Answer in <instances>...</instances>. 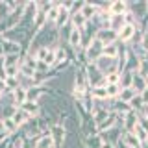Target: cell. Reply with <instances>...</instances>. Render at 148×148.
<instances>
[{
    "instance_id": "obj_37",
    "label": "cell",
    "mask_w": 148,
    "mask_h": 148,
    "mask_svg": "<svg viewBox=\"0 0 148 148\" xmlns=\"http://www.w3.org/2000/svg\"><path fill=\"white\" fill-rule=\"evenodd\" d=\"M102 148H117V146H113V145H108V143H104V145H102Z\"/></svg>"
},
{
    "instance_id": "obj_16",
    "label": "cell",
    "mask_w": 148,
    "mask_h": 148,
    "mask_svg": "<svg viewBox=\"0 0 148 148\" xmlns=\"http://www.w3.org/2000/svg\"><path fill=\"white\" fill-rule=\"evenodd\" d=\"M22 109H24V111H26L28 115H30L32 119L41 117V113H43V108H41V104H39V102H26V104L22 106Z\"/></svg>"
},
{
    "instance_id": "obj_21",
    "label": "cell",
    "mask_w": 148,
    "mask_h": 148,
    "mask_svg": "<svg viewBox=\"0 0 148 148\" xmlns=\"http://www.w3.org/2000/svg\"><path fill=\"white\" fill-rule=\"evenodd\" d=\"M72 30H74V26L71 24V22H69L67 26L59 28V45H65V46H69V41H71Z\"/></svg>"
},
{
    "instance_id": "obj_13",
    "label": "cell",
    "mask_w": 148,
    "mask_h": 148,
    "mask_svg": "<svg viewBox=\"0 0 148 148\" xmlns=\"http://www.w3.org/2000/svg\"><path fill=\"white\" fill-rule=\"evenodd\" d=\"M132 87H133V91H135L137 95H143V92L148 89V78H145V76H141V74H137V72H135Z\"/></svg>"
},
{
    "instance_id": "obj_36",
    "label": "cell",
    "mask_w": 148,
    "mask_h": 148,
    "mask_svg": "<svg viewBox=\"0 0 148 148\" xmlns=\"http://www.w3.org/2000/svg\"><path fill=\"white\" fill-rule=\"evenodd\" d=\"M139 126L145 128L146 132H148V119H146V117H143V115H139Z\"/></svg>"
},
{
    "instance_id": "obj_20",
    "label": "cell",
    "mask_w": 148,
    "mask_h": 148,
    "mask_svg": "<svg viewBox=\"0 0 148 148\" xmlns=\"http://www.w3.org/2000/svg\"><path fill=\"white\" fill-rule=\"evenodd\" d=\"M2 132L6 133L8 137H11V135H15V133L21 132V128L15 124V120H13V119H4L2 120Z\"/></svg>"
},
{
    "instance_id": "obj_3",
    "label": "cell",
    "mask_w": 148,
    "mask_h": 148,
    "mask_svg": "<svg viewBox=\"0 0 148 148\" xmlns=\"http://www.w3.org/2000/svg\"><path fill=\"white\" fill-rule=\"evenodd\" d=\"M96 69L104 74V76H108V74H113V72H120V65H119V59H111V58H106V56H102L95 61Z\"/></svg>"
},
{
    "instance_id": "obj_4",
    "label": "cell",
    "mask_w": 148,
    "mask_h": 148,
    "mask_svg": "<svg viewBox=\"0 0 148 148\" xmlns=\"http://www.w3.org/2000/svg\"><path fill=\"white\" fill-rule=\"evenodd\" d=\"M50 137L54 141V146L56 148H63L65 143H67V137H69V132L63 124H54L50 128Z\"/></svg>"
},
{
    "instance_id": "obj_19",
    "label": "cell",
    "mask_w": 148,
    "mask_h": 148,
    "mask_svg": "<svg viewBox=\"0 0 148 148\" xmlns=\"http://www.w3.org/2000/svg\"><path fill=\"white\" fill-rule=\"evenodd\" d=\"M124 26H126V15H111V18H109V30H113V32L119 34Z\"/></svg>"
},
{
    "instance_id": "obj_7",
    "label": "cell",
    "mask_w": 148,
    "mask_h": 148,
    "mask_svg": "<svg viewBox=\"0 0 148 148\" xmlns=\"http://www.w3.org/2000/svg\"><path fill=\"white\" fill-rule=\"evenodd\" d=\"M96 39H98L104 46H108V45L117 43V41H119V34L113 32V30H109V28H102V30L96 32Z\"/></svg>"
},
{
    "instance_id": "obj_15",
    "label": "cell",
    "mask_w": 148,
    "mask_h": 148,
    "mask_svg": "<svg viewBox=\"0 0 148 148\" xmlns=\"http://www.w3.org/2000/svg\"><path fill=\"white\" fill-rule=\"evenodd\" d=\"M11 119L15 120V124H17L18 128H24L26 124L30 122V119H32V117H30V115H28L22 108H17V111L13 113V117H11Z\"/></svg>"
},
{
    "instance_id": "obj_26",
    "label": "cell",
    "mask_w": 148,
    "mask_h": 148,
    "mask_svg": "<svg viewBox=\"0 0 148 148\" xmlns=\"http://www.w3.org/2000/svg\"><path fill=\"white\" fill-rule=\"evenodd\" d=\"M137 92L133 91V87H126V89H120V95H119V98L120 102H124V104H130V102L133 100V96H135Z\"/></svg>"
},
{
    "instance_id": "obj_11",
    "label": "cell",
    "mask_w": 148,
    "mask_h": 148,
    "mask_svg": "<svg viewBox=\"0 0 148 148\" xmlns=\"http://www.w3.org/2000/svg\"><path fill=\"white\" fill-rule=\"evenodd\" d=\"M139 67H141V59H139L137 56L128 48V58H126V63H124V69H122V71L137 72V71H139Z\"/></svg>"
},
{
    "instance_id": "obj_30",
    "label": "cell",
    "mask_w": 148,
    "mask_h": 148,
    "mask_svg": "<svg viewBox=\"0 0 148 148\" xmlns=\"http://www.w3.org/2000/svg\"><path fill=\"white\" fill-rule=\"evenodd\" d=\"M87 18L82 15V13H78V15H72L71 17V24L76 28V30H83V28H85V24H87Z\"/></svg>"
},
{
    "instance_id": "obj_25",
    "label": "cell",
    "mask_w": 148,
    "mask_h": 148,
    "mask_svg": "<svg viewBox=\"0 0 148 148\" xmlns=\"http://www.w3.org/2000/svg\"><path fill=\"white\" fill-rule=\"evenodd\" d=\"M145 106H146V102H145V98H143V95H135V96H133V100L130 102V108H132V111H135L137 115L143 113Z\"/></svg>"
},
{
    "instance_id": "obj_29",
    "label": "cell",
    "mask_w": 148,
    "mask_h": 148,
    "mask_svg": "<svg viewBox=\"0 0 148 148\" xmlns=\"http://www.w3.org/2000/svg\"><path fill=\"white\" fill-rule=\"evenodd\" d=\"M13 13L11 6H9V2H6V0H0V22L8 21V17Z\"/></svg>"
},
{
    "instance_id": "obj_31",
    "label": "cell",
    "mask_w": 148,
    "mask_h": 148,
    "mask_svg": "<svg viewBox=\"0 0 148 148\" xmlns=\"http://www.w3.org/2000/svg\"><path fill=\"white\" fill-rule=\"evenodd\" d=\"M35 148H54V141L50 135H41L37 139V146Z\"/></svg>"
},
{
    "instance_id": "obj_35",
    "label": "cell",
    "mask_w": 148,
    "mask_h": 148,
    "mask_svg": "<svg viewBox=\"0 0 148 148\" xmlns=\"http://www.w3.org/2000/svg\"><path fill=\"white\" fill-rule=\"evenodd\" d=\"M141 45H143V48H145L146 54H148V30L143 32V41H141Z\"/></svg>"
},
{
    "instance_id": "obj_34",
    "label": "cell",
    "mask_w": 148,
    "mask_h": 148,
    "mask_svg": "<svg viewBox=\"0 0 148 148\" xmlns=\"http://www.w3.org/2000/svg\"><path fill=\"white\" fill-rule=\"evenodd\" d=\"M137 74H141V76L148 78V59H141V67H139Z\"/></svg>"
},
{
    "instance_id": "obj_28",
    "label": "cell",
    "mask_w": 148,
    "mask_h": 148,
    "mask_svg": "<svg viewBox=\"0 0 148 148\" xmlns=\"http://www.w3.org/2000/svg\"><path fill=\"white\" fill-rule=\"evenodd\" d=\"M102 56L111 58V59H119V41H117V43H113V45L104 46V54H102Z\"/></svg>"
},
{
    "instance_id": "obj_9",
    "label": "cell",
    "mask_w": 148,
    "mask_h": 148,
    "mask_svg": "<svg viewBox=\"0 0 148 148\" xmlns=\"http://www.w3.org/2000/svg\"><path fill=\"white\" fill-rule=\"evenodd\" d=\"M108 11L111 15H126L128 13V2L126 0H113V2H109Z\"/></svg>"
},
{
    "instance_id": "obj_17",
    "label": "cell",
    "mask_w": 148,
    "mask_h": 148,
    "mask_svg": "<svg viewBox=\"0 0 148 148\" xmlns=\"http://www.w3.org/2000/svg\"><path fill=\"white\" fill-rule=\"evenodd\" d=\"M2 48H4V56H11V54H22V46L13 41L2 39Z\"/></svg>"
},
{
    "instance_id": "obj_39",
    "label": "cell",
    "mask_w": 148,
    "mask_h": 148,
    "mask_svg": "<svg viewBox=\"0 0 148 148\" xmlns=\"http://www.w3.org/2000/svg\"><path fill=\"white\" fill-rule=\"evenodd\" d=\"M143 148H148V146H146V145H145V146H143Z\"/></svg>"
},
{
    "instance_id": "obj_5",
    "label": "cell",
    "mask_w": 148,
    "mask_h": 148,
    "mask_svg": "<svg viewBox=\"0 0 148 148\" xmlns=\"http://www.w3.org/2000/svg\"><path fill=\"white\" fill-rule=\"evenodd\" d=\"M102 54H104V45L100 43L98 39H92L89 46L85 48V58H87V63H95L98 58H102Z\"/></svg>"
},
{
    "instance_id": "obj_24",
    "label": "cell",
    "mask_w": 148,
    "mask_h": 148,
    "mask_svg": "<svg viewBox=\"0 0 148 148\" xmlns=\"http://www.w3.org/2000/svg\"><path fill=\"white\" fill-rule=\"evenodd\" d=\"M69 22H71V13H69V9L67 8H63V4H61V11H59V17H58V21H56V28H63V26H67Z\"/></svg>"
},
{
    "instance_id": "obj_6",
    "label": "cell",
    "mask_w": 148,
    "mask_h": 148,
    "mask_svg": "<svg viewBox=\"0 0 148 148\" xmlns=\"http://www.w3.org/2000/svg\"><path fill=\"white\" fill-rule=\"evenodd\" d=\"M122 133H124V128H120V126H113L111 130H108V132H102V133H100V137H102V141H104V143L117 146L119 143H120V139H122Z\"/></svg>"
},
{
    "instance_id": "obj_22",
    "label": "cell",
    "mask_w": 148,
    "mask_h": 148,
    "mask_svg": "<svg viewBox=\"0 0 148 148\" xmlns=\"http://www.w3.org/2000/svg\"><path fill=\"white\" fill-rule=\"evenodd\" d=\"M89 95H91V98L96 100V102H102V100H108L109 98V96H108V89H106V87H91Z\"/></svg>"
},
{
    "instance_id": "obj_33",
    "label": "cell",
    "mask_w": 148,
    "mask_h": 148,
    "mask_svg": "<svg viewBox=\"0 0 148 148\" xmlns=\"http://www.w3.org/2000/svg\"><path fill=\"white\" fill-rule=\"evenodd\" d=\"M22 65H26V67L37 71V58H35V56H30V54L22 56Z\"/></svg>"
},
{
    "instance_id": "obj_40",
    "label": "cell",
    "mask_w": 148,
    "mask_h": 148,
    "mask_svg": "<svg viewBox=\"0 0 148 148\" xmlns=\"http://www.w3.org/2000/svg\"><path fill=\"white\" fill-rule=\"evenodd\" d=\"M146 146H148V141H146Z\"/></svg>"
},
{
    "instance_id": "obj_32",
    "label": "cell",
    "mask_w": 148,
    "mask_h": 148,
    "mask_svg": "<svg viewBox=\"0 0 148 148\" xmlns=\"http://www.w3.org/2000/svg\"><path fill=\"white\" fill-rule=\"evenodd\" d=\"M133 133H135V137L143 143V145H146V141H148V132H146L145 128H141V126L137 124V126L133 128Z\"/></svg>"
},
{
    "instance_id": "obj_8",
    "label": "cell",
    "mask_w": 148,
    "mask_h": 148,
    "mask_svg": "<svg viewBox=\"0 0 148 148\" xmlns=\"http://www.w3.org/2000/svg\"><path fill=\"white\" fill-rule=\"evenodd\" d=\"M139 32V26H132V24H126L122 30L119 32V43L122 45H130L132 39L135 37V34Z\"/></svg>"
},
{
    "instance_id": "obj_23",
    "label": "cell",
    "mask_w": 148,
    "mask_h": 148,
    "mask_svg": "<svg viewBox=\"0 0 148 148\" xmlns=\"http://www.w3.org/2000/svg\"><path fill=\"white\" fill-rule=\"evenodd\" d=\"M82 145H83V148H102L104 141H102L100 135H95V137H85V139H82Z\"/></svg>"
},
{
    "instance_id": "obj_41",
    "label": "cell",
    "mask_w": 148,
    "mask_h": 148,
    "mask_svg": "<svg viewBox=\"0 0 148 148\" xmlns=\"http://www.w3.org/2000/svg\"><path fill=\"white\" fill-rule=\"evenodd\" d=\"M54 148H56V146H54Z\"/></svg>"
},
{
    "instance_id": "obj_18",
    "label": "cell",
    "mask_w": 148,
    "mask_h": 148,
    "mask_svg": "<svg viewBox=\"0 0 148 148\" xmlns=\"http://www.w3.org/2000/svg\"><path fill=\"white\" fill-rule=\"evenodd\" d=\"M11 96H13V102H15L17 108H22L28 102V91L22 89V87H17V89L11 92Z\"/></svg>"
},
{
    "instance_id": "obj_14",
    "label": "cell",
    "mask_w": 148,
    "mask_h": 148,
    "mask_svg": "<svg viewBox=\"0 0 148 148\" xmlns=\"http://www.w3.org/2000/svg\"><path fill=\"white\" fill-rule=\"evenodd\" d=\"M122 119H124V132H133V128L139 124V115L135 111H128Z\"/></svg>"
},
{
    "instance_id": "obj_12",
    "label": "cell",
    "mask_w": 148,
    "mask_h": 148,
    "mask_svg": "<svg viewBox=\"0 0 148 148\" xmlns=\"http://www.w3.org/2000/svg\"><path fill=\"white\" fill-rule=\"evenodd\" d=\"M120 141L126 145V148H143V146H145V145H143V143L135 137V133H133V132H124Z\"/></svg>"
},
{
    "instance_id": "obj_27",
    "label": "cell",
    "mask_w": 148,
    "mask_h": 148,
    "mask_svg": "<svg viewBox=\"0 0 148 148\" xmlns=\"http://www.w3.org/2000/svg\"><path fill=\"white\" fill-rule=\"evenodd\" d=\"M133 76H135V72L122 71V72H120V87H122V89H126V87H132V83H133Z\"/></svg>"
},
{
    "instance_id": "obj_2",
    "label": "cell",
    "mask_w": 148,
    "mask_h": 148,
    "mask_svg": "<svg viewBox=\"0 0 148 148\" xmlns=\"http://www.w3.org/2000/svg\"><path fill=\"white\" fill-rule=\"evenodd\" d=\"M85 74H87V82H89L91 87H106V76L102 74L98 69H96L95 63H89L85 67Z\"/></svg>"
},
{
    "instance_id": "obj_10",
    "label": "cell",
    "mask_w": 148,
    "mask_h": 148,
    "mask_svg": "<svg viewBox=\"0 0 148 148\" xmlns=\"http://www.w3.org/2000/svg\"><path fill=\"white\" fill-rule=\"evenodd\" d=\"M92 120L96 122V126H102V124L106 122L109 117H111V111L109 109H104V108H98V106H95V109H92Z\"/></svg>"
},
{
    "instance_id": "obj_38",
    "label": "cell",
    "mask_w": 148,
    "mask_h": 148,
    "mask_svg": "<svg viewBox=\"0 0 148 148\" xmlns=\"http://www.w3.org/2000/svg\"><path fill=\"white\" fill-rule=\"evenodd\" d=\"M4 95H6V89H0V100L4 98Z\"/></svg>"
},
{
    "instance_id": "obj_1",
    "label": "cell",
    "mask_w": 148,
    "mask_h": 148,
    "mask_svg": "<svg viewBox=\"0 0 148 148\" xmlns=\"http://www.w3.org/2000/svg\"><path fill=\"white\" fill-rule=\"evenodd\" d=\"M128 11L137 18L139 28H141V22L148 15V0H133V2H128Z\"/></svg>"
}]
</instances>
